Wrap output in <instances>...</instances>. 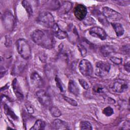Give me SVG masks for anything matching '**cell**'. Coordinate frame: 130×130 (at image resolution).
Masks as SVG:
<instances>
[{
  "mask_svg": "<svg viewBox=\"0 0 130 130\" xmlns=\"http://www.w3.org/2000/svg\"><path fill=\"white\" fill-rule=\"evenodd\" d=\"M31 38L36 44L46 49H52L54 45L52 35L47 30L36 29L31 34Z\"/></svg>",
  "mask_w": 130,
  "mask_h": 130,
  "instance_id": "1",
  "label": "cell"
},
{
  "mask_svg": "<svg viewBox=\"0 0 130 130\" xmlns=\"http://www.w3.org/2000/svg\"><path fill=\"white\" fill-rule=\"evenodd\" d=\"M16 46L17 51L20 56L27 59L29 58L31 55V49L27 42L23 39H20L16 42Z\"/></svg>",
  "mask_w": 130,
  "mask_h": 130,
  "instance_id": "2",
  "label": "cell"
},
{
  "mask_svg": "<svg viewBox=\"0 0 130 130\" xmlns=\"http://www.w3.org/2000/svg\"><path fill=\"white\" fill-rule=\"evenodd\" d=\"M36 20L39 24L46 27L52 28L55 24L53 16L48 12H43L40 13Z\"/></svg>",
  "mask_w": 130,
  "mask_h": 130,
  "instance_id": "3",
  "label": "cell"
},
{
  "mask_svg": "<svg viewBox=\"0 0 130 130\" xmlns=\"http://www.w3.org/2000/svg\"><path fill=\"white\" fill-rule=\"evenodd\" d=\"M110 68L111 66L109 63L103 61H99L95 64V74L99 77H105L109 73Z\"/></svg>",
  "mask_w": 130,
  "mask_h": 130,
  "instance_id": "4",
  "label": "cell"
},
{
  "mask_svg": "<svg viewBox=\"0 0 130 130\" xmlns=\"http://www.w3.org/2000/svg\"><path fill=\"white\" fill-rule=\"evenodd\" d=\"M36 94L37 99L41 105L45 107H51L52 100L47 91L41 89L37 91Z\"/></svg>",
  "mask_w": 130,
  "mask_h": 130,
  "instance_id": "5",
  "label": "cell"
},
{
  "mask_svg": "<svg viewBox=\"0 0 130 130\" xmlns=\"http://www.w3.org/2000/svg\"><path fill=\"white\" fill-rule=\"evenodd\" d=\"M79 69L81 73L85 76H90L93 73L91 63L87 59H82L79 64Z\"/></svg>",
  "mask_w": 130,
  "mask_h": 130,
  "instance_id": "6",
  "label": "cell"
},
{
  "mask_svg": "<svg viewBox=\"0 0 130 130\" xmlns=\"http://www.w3.org/2000/svg\"><path fill=\"white\" fill-rule=\"evenodd\" d=\"M102 13L106 18L112 21H118L122 18V15L119 13L108 7L103 8Z\"/></svg>",
  "mask_w": 130,
  "mask_h": 130,
  "instance_id": "7",
  "label": "cell"
},
{
  "mask_svg": "<svg viewBox=\"0 0 130 130\" xmlns=\"http://www.w3.org/2000/svg\"><path fill=\"white\" fill-rule=\"evenodd\" d=\"M128 88V84L126 81L122 79H117L113 83L112 89L115 92L122 93Z\"/></svg>",
  "mask_w": 130,
  "mask_h": 130,
  "instance_id": "8",
  "label": "cell"
},
{
  "mask_svg": "<svg viewBox=\"0 0 130 130\" xmlns=\"http://www.w3.org/2000/svg\"><path fill=\"white\" fill-rule=\"evenodd\" d=\"M4 25L6 29L11 30L13 29L14 24V19L12 14L10 11H7L3 17Z\"/></svg>",
  "mask_w": 130,
  "mask_h": 130,
  "instance_id": "9",
  "label": "cell"
},
{
  "mask_svg": "<svg viewBox=\"0 0 130 130\" xmlns=\"http://www.w3.org/2000/svg\"><path fill=\"white\" fill-rule=\"evenodd\" d=\"M87 9L85 6L82 4L77 5L74 9V14L76 18L79 20H83L87 14Z\"/></svg>",
  "mask_w": 130,
  "mask_h": 130,
  "instance_id": "10",
  "label": "cell"
},
{
  "mask_svg": "<svg viewBox=\"0 0 130 130\" xmlns=\"http://www.w3.org/2000/svg\"><path fill=\"white\" fill-rule=\"evenodd\" d=\"M89 33L92 37L98 38L102 40H104L107 38L106 31L100 27L94 26L91 28L89 30Z\"/></svg>",
  "mask_w": 130,
  "mask_h": 130,
  "instance_id": "11",
  "label": "cell"
},
{
  "mask_svg": "<svg viewBox=\"0 0 130 130\" xmlns=\"http://www.w3.org/2000/svg\"><path fill=\"white\" fill-rule=\"evenodd\" d=\"M24 59H25L23 58H17V59L16 60L14 64L12 72L13 75H18L23 70L26 64V62L25 61H24Z\"/></svg>",
  "mask_w": 130,
  "mask_h": 130,
  "instance_id": "12",
  "label": "cell"
},
{
  "mask_svg": "<svg viewBox=\"0 0 130 130\" xmlns=\"http://www.w3.org/2000/svg\"><path fill=\"white\" fill-rule=\"evenodd\" d=\"M31 84L37 88H40L43 85V81L41 77L36 72L32 73L30 76Z\"/></svg>",
  "mask_w": 130,
  "mask_h": 130,
  "instance_id": "13",
  "label": "cell"
},
{
  "mask_svg": "<svg viewBox=\"0 0 130 130\" xmlns=\"http://www.w3.org/2000/svg\"><path fill=\"white\" fill-rule=\"evenodd\" d=\"M92 14L104 26H107L109 24V22L107 19L105 17L102 12L99 10H94L91 12Z\"/></svg>",
  "mask_w": 130,
  "mask_h": 130,
  "instance_id": "14",
  "label": "cell"
},
{
  "mask_svg": "<svg viewBox=\"0 0 130 130\" xmlns=\"http://www.w3.org/2000/svg\"><path fill=\"white\" fill-rule=\"evenodd\" d=\"M53 34L59 39H64L68 37L67 32L61 30L57 24L55 23L52 27Z\"/></svg>",
  "mask_w": 130,
  "mask_h": 130,
  "instance_id": "15",
  "label": "cell"
},
{
  "mask_svg": "<svg viewBox=\"0 0 130 130\" xmlns=\"http://www.w3.org/2000/svg\"><path fill=\"white\" fill-rule=\"evenodd\" d=\"M12 87L16 98L20 101L22 100L24 97L23 92L20 87L19 84L16 79H14L13 80L12 82Z\"/></svg>",
  "mask_w": 130,
  "mask_h": 130,
  "instance_id": "16",
  "label": "cell"
},
{
  "mask_svg": "<svg viewBox=\"0 0 130 130\" xmlns=\"http://www.w3.org/2000/svg\"><path fill=\"white\" fill-rule=\"evenodd\" d=\"M52 127L54 129H69L68 124L60 119H56L52 123Z\"/></svg>",
  "mask_w": 130,
  "mask_h": 130,
  "instance_id": "17",
  "label": "cell"
},
{
  "mask_svg": "<svg viewBox=\"0 0 130 130\" xmlns=\"http://www.w3.org/2000/svg\"><path fill=\"white\" fill-rule=\"evenodd\" d=\"M72 7V5L71 2L67 1L63 2L61 5H60V6L58 8V13L61 15L66 14L69 11H70Z\"/></svg>",
  "mask_w": 130,
  "mask_h": 130,
  "instance_id": "18",
  "label": "cell"
},
{
  "mask_svg": "<svg viewBox=\"0 0 130 130\" xmlns=\"http://www.w3.org/2000/svg\"><path fill=\"white\" fill-rule=\"evenodd\" d=\"M115 51L114 47L112 46L105 45L102 46L100 48V52L103 56L107 57Z\"/></svg>",
  "mask_w": 130,
  "mask_h": 130,
  "instance_id": "19",
  "label": "cell"
},
{
  "mask_svg": "<svg viewBox=\"0 0 130 130\" xmlns=\"http://www.w3.org/2000/svg\"><path fill=\"white\" fill-rule=\"evenodd\" d=\"M68 89L71 93L75 95H78L79 94V88L76 82L73 80H70L69 81Z\"/></svg>",
  "mask_w": 130,
  "mask_h": 130,
  "instance_id": "20",
  "label": "cell"
},
{
  "mask_svg": "<svg viewBox=\"0 0 130 130\" xmlns=\"http://www.w3.org/2000/svg\"><path fill=\"white\" fill-rule=\"evenodd\" d=\"M111 24L117 37H120L123 35L124 30L122 25L120 23L117 22H114L112 23Z\"/></svg>",
  "mask_w": 130,
  "mask_h": 130,
  "instance_id": "21",
  "label": "cell"
},
{
  "mask_svg": "<svg viewBox=\"0 0 130 130\" xmlns=\"http://www.w3.org/2000/svg\"><path fill=\"white\" fill-rule=\"evenodd\" d=\"M4 109L5 114L8 116H9L14 120H17L18 119V117L15 115L13 110L7 104H4Z\"/></svg>",
  "mask_w": 130,
  "mask_h": 130,
  "instance_id": "22",
  "label": "cell"
},
{
  "mask_svg": "<svg viewBox=\"0 0 130 130\" xmlns=\"http://www.w3.org/2000/svg\"><path fill=\"white\" fill-rule=\"evenodd\" d=\"M45 125L46 124L44 121L41 119H38L35 122L34 125L30 128V130L43 129L45 128Z\"/></svg>",
  "mask_w": 130,
  "mask_h": 130,
  "instance_id": "23",
  "label": "cell"
},
{
  "mask_svg": "<svg viewBox=\"0 0 130 130\" xmlns=\"http://www.w3.org/2000/svg\"><path fill=\"white\" fill-rule=\"evenodd\" d=\"M106 90L105 87L101 84H95L93 86L92 91L94 94H101L104 93Z\"/></svg>",
  "mask_w": 130,
  "mask_h": 130,
  "instance_id": "24",
  "label": "cell"
},
{
  "mask_svg": "<svg viewBox=\"0 0 130 130\" xmlns=\"http://www.w3.org/2000/svg\"><path fill=\"white\" fill-rule=\"evenodd\" d=\"M22 5L23 7L25 8V10L26 11L28 15L30 17L32 15L33 13V10L31 7V5L29 1H23L22 2Z\"/></svg>",
  "mask_w": 130,
  "mask_h": 130,
  "instance_id": "25",
  "label": "cell"
},
{
  "mask_svg": "<svg viewBox=\"0 0 130 130\" xmlns=\"http://www.w3.org/2000/svg\"><path fill=\"white\" fill-rule=\"evenodd\" d=\"M51 115L54 117H58L61 115V113L59 109L55 106H51L49 109Z\"/></svg>",
  "mask_w": 130,
  "mask_h": 130,
  "instance_id": "26",
  "label": "cell"
},
{
  "mask_svg": "<svg viewBox=\"0 0 130 130\" xmlns=\"http://www.w3.org/2000/svg\"><path fill=\"white\" fill-rule=\"evenodd\" d=\"M80 128L84 130H90L92 129L91 123L88 121H82L80 124Z\"/></svg>",
  "mask_w": 130,
  "mask_h": 130,
  "instance_id": "27",
  "label": "cell"
},
{
  "mask_svg": "<svg viewBox=\"0 0 130 130\" xmlns=\"http://www.w3.org/2000/svg\"><path fill=\"white\" fill-rule=\"evenodd\" d=\"M55 81L56 82V84L57 87L59 88V89L60 90V91L63 92L64 91V88H63V84L61 82V80L60 79V78L57 76H56L55 78Z\"/></svg>",
  "mask_w": 130,
  "mask_h": 130,
  "instance_id": "28",
  "label": "cell"
},
{
  "mask_svg": "<svg viewBox=\"0 0 130 130\" xmlns=\"http://www.w3.org/2000/svg\"><path fill=\"white\" fill-rule=\"evenodd\" d=\"M103 113L107 116H110L114 113V111L111 107H107L104 109Z\"/></svg>",
  "mask_w": 130,
  "mask_h": 130,
  "instance_id": "29",
  "label": "cell"
},
{
  "mask_svg": "<svg viewBox=\"0 0 130 130\" xmlns=\"http://www.w3.org/2000/svg\"><path fill=\"white\" fill-rule=\"evenodd\" d=\"M63 99L67 102H68V103H69L70 104H71V105L73 106H78V103H77V102L74 100V99H72V98H69V97H67L66 96H64V95H63L62 96Z\"/></svg>",
  "mask_w": 130,
  "mask_h": 130,
  "instance_id": "30",
  "label": "cell"
},
{
  "mask_svg": "<svg viewBox=\"0 0 130 130\" xmlns=\"http://www.w3.org/2000/svg\"><path fill=\"white\" fill-rule=\"evenodd\" d=\"M129 126L130 123L129 121H124L123 122H121V124L120 125V127L119 129H129Z\"/></svg>",
  "mask_w": 130,
  "mask_h": 130,
  "instance_id": "31",
  "label": "cell"
},
{
  "mask_svg": "<svg viewBox=\"0 0 130 130\" xmlns=\"http://www.w3.org/2000/svg\"><path fill=\"white\" fill-rule=\"evenodd\" d=\"M78 47L79 49V50L80 51L81 54L82 56H84L86 53H87V50L84 46H83L82 44H79L78 45Z\"/></svg>",
  "mask_w": 130,
  "mask_h": 130,
  "instance_id": "32",
  "label": "cell"
},
{
  "mask_svg": "<svg viewBox=\"0 0 130 130\" xmlns=\"http://www.w3.org/2000/svg\"><path fill=\"white\" fill-rule=\"evenodd\" d=\"M79 82L80 84L82 86V87L86 90H87L89 89V84H88V83L84 79H79Z\"/></svg>",
  "mask_w": 130,
  "mask_h": 130,
  "instance_id": "33",
  "label": "cell"
},
{
  "mask_svg": "<svg viewBox=\"0 0 130 130\" xmlns=\"http://www.w3.org/2000/svg\"><path fill=\"white\" fill-rule=\"evenodd\" d=\"M110 59L111 60V61L112 62H113V63H114L115 64H120L122 61V59L121 58L117 57H115V56H111L110 57Z\"/></svg>",
  "mask_w": 130,
  "mask_h": 130,
  "instance_id": "34",
  "label": "cell"
},
{
  "mask_svg": "<svg viewBox=\"0 0 130 130\" xmlns=\"http://www.w3.org/2000/svg\"><path fill=\"white\" fill-rule=\"evenodd\" d=\"M84 22L86 25H92L94 23H95V20L92 18H91L90 17H88L85 18Z\"/></svg>",
  "mask_w": 130,
  "mask_h": 130,
  "instance_id": "35",
  "label": "cell"
},
{
  "mask_svg": "<svg viewBox=\"0 0 130 130\" xmlns=\"http://www.w3.org/2000/svg\"><path fill=\"white\" fill-rule=\"evenodd\" d=\"M121 51L122 52V53L125 54H129V44H127L125 46H122Z\"/></svg>",
  "mask_w": 130,
  "mask_h": 130,
  "instance_id": "36",
  "label": "cell"
},
{
  "mask_svg": "<svg viewBox=\"0 0 130 130\" xmlns=\"http://www.w3.org/2000/svg\"><path fill=\"white\" fill-rule=\"evenodd\" d=\"M25 107H26V110L27 111V112L30 113V114H32L34 112V108L33 107H32L31 105L27 102L25 104Z\"/></svg>",
  "mask_w": 130,
  "mask_h": 130,
  "instance_id": "37",
  "label": "cell"
},
{
  "mask_svg": "<svg viewBox=\"0 0 130 130\" xmlns=\"http://www.w3.org/2000/svg\"><path fill=\"white\" fill-rule=\"evenodd\" d=\"M114 2L116 3L117 5L125 6L129 4L130 1H114Z\"/></svg>",
  "mask_w": 130,
  "mask_h": 130,
  "instance_id": "38",
  "label": "cell"
},
{
  "mask_svg": "<svg viewBox=\"0 0 130 130\" xmlns=\"http://www.w3.org/2000/svg\"><path fill=\"white\" fill-rule=\"evenodd\" d=\"M124 69L127 72H129V62H127V63H126V64H124Z\"/></svg>",
  "mask_w": 130,
  "mask_h": 130,
  "instance_id": "39",
  "label": "cell"
}]
</instances>
